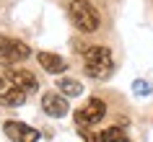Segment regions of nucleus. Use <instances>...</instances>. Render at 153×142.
<instances>
[{"label":"nucleus","mask_w":153,"mask_h":142,"mask_svg":"<svg viewBox=\"0 0 153 142\" xmlns=\"http://www.w3.org/2000/svg\"><path fill=\"white\" fill-rule=\"evenodd\" d=\"M83 62H86V72L91 78H109L114 70V60H112V52L106 47H88L83 52Z\"/></svg>","instance_id":"obj_1"},{"label":"nucleus","mask_w":153,"mask_h":142,"mask_svg":"<svg viewBox=\"0 0 153 142\" xmlns=\"http://www.w3.org/2000/svg\"><path fill=\"white\" fill-rule=\"evenodd\" d=\"M70 21L73 26L83 34H94L99 29V10L91 5L88 0H73L70 3Z\"/></svg>","instance_id":"obj_2"},{"label":"nucleus","mask_w":153,"mask_h":142,"mask_svg":"<svg viewBox=\"0 0 153 142\" xmlns=\"http://www.w3.org/2000/svg\"><path fill=\"white\" fill-rule=\"evenodd\" d=\"M106 116V103L101 98H88L83 109L75 111V124L78 127H94Z\"/></svg>","instance_id":"obj_3"},{"label":"nucleus","mask_w":153,"mask_h":142,"mask_svg":"<svg viewBox=\"0 0 153 142\" xmlns=\"http://www.w3.org/2000/svg\"><path fill=\"white\" fill-rule=\"evenodd\" d=\"M42 109H44V114H49V116L62 119L65 114L70 111V103H68V96H62V93H44L42 96Z\"/></svg>","instance_id":"obj_4"},{"label":"nucleus","mask_w":153,"mask_h":142,"mask_svg":"<svg viewBox=\"0 0 153 142\" xmlns=\"http://www.w3.org/2000/svg\"><path fill=\"white\" fill-rule=\"evenodd\" d=\"M3 132L8 134L13 142H36L39 140V132L31 129V127H26L24 121H5L3 124Z\"/></svg>","instance_id":"obj_5"},{"label":"nucleus","mask_w":153,"mask_h":142,"mask_svg":"<svg viewBox=\"0 0 153 142\" xmlns=\"http://www.w3.org/2000/svg\"><path fill=\"white\" fill-rule=\"evenodd\" d=\"M29 57H31V49L26 47L24 41H16V39H13V41H10V47L0 54V62H3V65H16V62L29 60Z\"/></svg>","instance_id":"obj_6"},{"label":"nucleus","mask_w":153,"mask_h":142,"mask_svg":"<svg viewBox=\"0 0 153 142\" xmlns=\"http://www.w3.org/2000/svg\"><path fill=\"white\" fill-rule=\"evenodd\" d=\"M8 80H10L16 88H24V90H36V88H39L36 75L29 72V70H24V67H13V70L8 72Z\"/></svg>","instance_id":"obj_7"},{"label":"nucleus","mask_w":153,"mask_h":142,"mask_svg":"<svg viewBox=\"0 0 153 142\" xmlns=\"http://www.w3.org/2000/svg\"><path fill=\"white\" fill-rule=\"evenodd\" d=\"M36 60H39V65L44 67V72H49V75H60V72L68 70V62H65L60 54H52V52H39Z\"/></svg>","instance_id":"obj_8"},{"label":"nucleus","mask_w":153,"mask_h":142,"mask_svg":"<svg viewBox=\"0 0 153 142\" xmlns=\"http://www.w3.org/2000/svg\"><path fill=\"white\" fill-rule=\"evenodd\" d=\"M26 101V90L24 88H8V90H3L0 93V103L3 106H21V103Z\"/></svg>","instance_id":"obj_9"},{"label":"nucleus","mask_w":153,"mask_h":142,"mask_svg":"<svg viewBox=\"0 0 153 142\" xmlns=\"http://www.w3.org/2000/svg\"><path fill=\"white\" fill-rule=\"evenodd\" d=\"M57 90L62 96H68V98H75V96L83 93V85L78 80H73V78H60L57 80Z\"/></svg>","instance_id":"obj_10"},{"label":"nucleus","mask_w":153,"mask_h":142,"mask_svg":"<svg viewBox=\"0 0 153 142\" xmlns=\"http://www.w3.org/2000/svg\"><path fill=\"white\" fill-rule=\"evenodd\" d=\"M101 142H130V140L120 127H109L106 132H101Z\"/></svg>","instance_id":"obj_11"},{"label":"nucleus","mask_w":153,"mask_h":142,"mask_svg":"<svg viewBox=\"0 0 153 142\" xmlns=\"http://www.w3.org/2000/svg\"><path fill=\"white\" fill-rule=\"evenodd\" d=\"M132 90H135L137 96H148L151 93V85H148L145 80H135V83H132Z\"/></svg>","instance_id":"obj_12"},{"label":"nucleus","mask_w":153,"mask_h":142,"mask_svg":"<svg viewBox=\"0 0 153 142\" xmlns=\"http://www.w3.org/2000/svg\"><path fill=\"white\" fill-rule=\"evenodd\" d=\"M83 142H101V134H96V132H86V134H83Z\"/></svg>","instance_id":"obj_13"},{"label":"nucleus","mask_w":153,"mask_h":142,"mask_svg":"<svg viewBox=\"0 0 153 142\" xmlns=\"http://www.w3.org/2000/svg\"><path fill=\"white\" fill-rule=\"evenodd\" d=\"M10 41H13V39H8V36H3V34H0V54L10 47Z\"/></svg>","instance_id":"obj_14"},{"label":"nucleus","mask_w":153,"mask_h":142,"mask_svg":"<svg viewBox=\"0 0 153 142\" xmlns=\"http://www.w3.org/2000/svg\"><path fill=\"white\" fill-rule=\"evenodd\" d=\"M3 85H5V75H0V93H3Z\"/></svg>","instance_id":"obj_15"}]
</instances>
